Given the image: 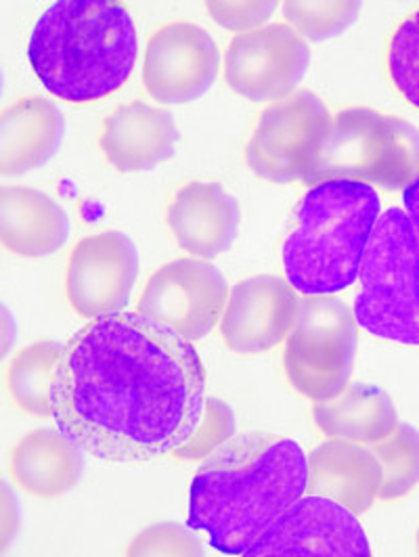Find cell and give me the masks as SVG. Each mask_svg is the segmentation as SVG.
<instances>
[{"instance_id": "cell-22", "label": "cell", "mask_w": 419, "mask_h": 557, "mask_svg": "<svg viewBox=\"0 0 419 557\" xmlns=\"http://www.w3.org/2000/svg\"><path fill=\"white\" fill-rule=\"evenodd\" d=\"M63 344L38 342L26 346L7 369V388L13 403L28 416L53 418L51 396Z\"/></svg>"}, {"instance_id": "cell-1", "label": "cell", "mask_w": 419, "mask_h": 557, "mask_svg": "<svg viewBox=\"0 0 419 557\" xmlns=\"http://www.w3.org/2000/svg\"><path fill=\"white\" fill-rule=\"evenodd\" d=\"M206 403L192 342L131 310L93 319L63 344L51 396L57 428L110 463L176 453L194 438Z\"/></svg>"}, {"instance_id": "cell-27", "label": "cell", "mask_w": 419, "mask_h": 557, "mask_svg": "<svg viewBox=\"0 0 419 557\" xmlns=\"http://www.w3.org/2000/svg\"><path fill=\"white\" fill-rule=\"evenodd\" d=\"M278 2H208L210 17L231 32H254L262 28L273 15Z\"/></svg>"}, {"instance_id": "cell-4", "label": "cell", "mask_w": 419, "mask_h": 557, "mask_svg": "<svg viewBox=\"0 0 419 557\" xmlns=\"http://www.w3.org/2000/svg\"><path fill=\"white\" fill-rule=\"evenodd\" d=\"M380 219V197L359 181L310 187L294 210L283 239V271L305 296H330L350 287Z\"/></svg>"}, {"instance_id": "cell-11", "label": "cell", "mask_w": 419, "mask_h": 557, "mask_svg": "<svg viewBox=\"0 0 419 557\" xmlns=\"http://www.w3.org/2000/svg\"><path fill=\"white\" fill-rule=\"evenodd\" d=\"M244 556L367 557L371 547L353 511L332 499L305 495Z\"/></svg>"}, {"instance_id": "cell-17", "label": "cell", "mask_w": 419, "mask_h": 557, "mask_svg": "<svg viewBox=\"0 0 419 557\" xmlns=\"http://www.w3.org/2000/svg\"><path fill=\"white\" fill-rule=\"evenodd\" d=\"M307 466V495L340 503L355 516L380 499L382 466L369 446L334 438L317 446Z\"/></svg>"}, {"instance_id": "cell-20", "label": "cell", "mask_w": 419, "mask_h": 557, "mask_svg": "<svg viewBox=\"0 0 419 557\" xmlns=\"http://www.w3.org/2000/svg\"><path fill=\"white\" fill-rule=\"evenodd\" d=\"M9 472L29 495L56 499L83 480V448L61 430L40 428L13 448Z\"/></svg>"}, {"instance_id": "cell-2", "label": "cell", "mask_w": 419, "mask_h": 557, "mask_svg": "<svg viewBox=\"0 0 419 557\" xmlns=\"http://www.w3.org/2000/svg\"><path fill=\"white\" fill-rule=\"evenodd\" d=\"M303 446L273 434H242L217 446L192 482L189 527L217 552L244 556L281 516L307 495Z\"/></svg>"}, {"instance_id": "cell-13", "label": "cell", "mask_w": 419, "mask_h": 557, "mask_svg": "<svg viewBox=\"0 0 419 557\" xmlns=\"http://www.w3.org/2000/svg\"><path fill=\"white\" fill-rule=\"evenodd\" d=\"M139 277V251L118 231L84 237L67 264V300L86 319L124 310Z\"/></svg>"}, {"instance_id": "cell-26", "label": "cell", "mask_w": 419, "mask_h": 557, "mask_svg": "<svg viewBox=\"0 0 419 557\" xmlns=\"http://www.w3.org/2000/svg\"><path fill=\"white\" fill-rule=\"evenodd\" d=\"M128 556H204V545L192 527L162 522L143 530L131 543Z\"/></svg>"}, {"instance_id": "cell-28", "label": "cell", "mask_w": 419, "mask_h": 557, "mask_svg": "<svg viewBox=\"0 0 419 557\" xmlns=\"http://www.w3.org/2000/svg\"><path fill=\"white\" fill-rule=\"evenodd\" d=\"M204 423L206 430H201L199 434H194V438L185 445V448H178L176 455L181 457H197L201 453L214 450L217 446L223 445L224 441H229L235 423L231 409L219 403V400H208L206 403V413H204Z\"/></svg>"}, {"instance_id": "cell-29", "label": "cell", "mask_w": 419, "mask_h": 557, "mask_svg": "<svg viewBox=\"0 0 419 557\" xmlns=\"http://www.w3.org/2000/svg\"><path fill=\"white\" fill-rule=\"evenodd\" d=\"M403 201H405V214L409 223L414 224L419 237V176L405 189Z\"/></svg>"}, {"instance_id": "cell-8", "label": "cell", "mask_w": 419, "mask_h": 557, "mask_svg": "<svg viewBox=\"0 0 419 557\" xmlns=\"http://www.w3.org/2000/svg\"><path fill=\"white\" fill-rule=\"evenodd\" d=\"M332 122L330 110L315 92L298 90L260 113L246 147V162L254 174L271 183L303 181Z\"/></svg>"}, {"instance_id": "cell-15", "label": "cell", "mask_w": 419, "mask_h": 557, "mask_svg": "<svg viewBox=\"0 0 419 557\" xmlns=\"http://www.w3.org/2000/svg\"><path fill=\"white\" fill-rule=\"evenodd\" d=\"M239 221V201L219 183H189L168 208V224L178 246L197 258H217L231 250Z\"/></svg>"}, {"instance_id": "cell-25", "label": "cell", "mask_w": 419, "mask_h": 557, "mask_svg": "<svg viewBox=\"0 0 419 557\" xmlns=\"http://www.w3.org/2000/svg\"><path fill=\"white\" fill-rule=\"evenodd\" d=\"M389 70L396 90L419 110V11H414L394 29Z\"/></svg>"}, {"instance_id": "cell-24", "label": "cell", "mask_w": 419, "mask_h": 557, "mask_svg": "<svg viewBox=\"0 0 419 557\" xmlns=\"http://www.w3.org/2000/svg\"><path fill=\"white\" fill-rule=\"evenodd\" d=\"M359 9L361 2H285L283 15L298 34L310 40H328L350 28Z\"/></svg>"}, {"instance_id": "cell-9", "label": "cell", "mask_w": 419, "mask_h": 557, "mask_svg": "<svg viewBox=\"0 0 419 557\" xmlns=\"http://www.w3.org/2000/svg\"><path fill=\"white\" fill-rule=\"evenodd\" d=\"M229 300L223 273L196 258H181L158 269L147 281L139 312L189 342L214 330Z\"/></svg>"}, {"instance_id": "cell-10", "label": "cell", "mask_w": 419, "mask_h": 557, "mask_svg": "<svg viewBox=\"0 0 419 557\" xmlns=\"http://www.w3.org/2000/svg\"><path fill=\"white\" fill-rule=\"evenodd\" d=\"M310 49L285 24H269L231 40L224 55L226 84L242 97L262 103L294 92L307 74Z\"/></svg>"}, {"instance_id": "cell-5", "label": "cell", "mask_w": 419, "mask_h": 557, "mask_svg": "<svg viewBox=\"0 0 419 557\" xmlns=\"http://www.w3.org/2000/svg\"><path fill=\"white\" fill-rule=\"evenodd\" d=\"M418 176V128L403 117L353 108L335 115L303 183L315 187L328 181H359L400 191Z\"/></svg>"}, {"instance_id": "cell-12", "label": "cell", "mask_w": 419, "mask_h": 557, "mask_svg": "<svg viewBox=\"0 0 419 557\" xmlns=\"http://www.w3.org/2000/svg\"><path fill=\"white\" fill-rule=\"evenodd\" d=\"M219 67L221 53L214 38L196 24L174 22L149 38L143 84L158 103H189L210 90Z\"/></svg>"}, {"instance_id": "cell-18", "label": "cell", "mask_w": 419, "mask_h": 557, "mask_svg": "<svg viewBox=\"0 0 419 557\" xmlns=\"http://www.w3.org/2000/svg\"><path fill=\"white\" fill-rule=\"evenodd\" d=\"M65 135V117L56 103L26 97L0 115V174L20 176L42 168L56 156Z\"/></svg>"}, {"instance_id": "cell-7", "label": "cell", "mask_w": 419, "mask_h": 557, "mask_svg": "<svg viewBox=\"0 0 419 557\" xmlns=\"http://www.w3.org/2000/svg\"><path fill=\"white\" fill-rule=\"evenodd\" d=\"M357 342L355 310L346 302L332 296L303 300L283 355L289 384L315 403L334 398L348 386Z\"/></svg>"}, {"instance_id": "cell-14", "label": "cell", "mask_w": 419, "mask_h": 557, "mask_svg": "<svg viewBox=\"0 0 419 557\" xmlns=\"http://www.w3.org/2000/svg\"><path fill=\"white\" fill-rule=\"evenodd\" d=\"M298 308V292L287 278H246L229 294L221 321L224 344L239 355L271 350L292 332Z\"/></svg>"}, {"instance_id": "cell-6", "label": "cell", "mask_w": 419, "mask_h": 557, "mask_svg": "<svg viewBox=\"0 0 419 557\" xmlns=\"http://www.w3.org/2000/svg\"><path fill=\"white\" fill-rule=\"evenodd\" d=\"M355 319L369 334L419 346V237L407 214H380L365 248Z\"/></svg>"}, {"instance_id": "cell-16", "label": "cell", "mask_w": 419, "mask_h": 557, "mask_svg": "<svg viewBox=\"0 0 419 557\" xmlns=\"http://www.w3.org/2000/svg\"><path fill=\"white\" fill-rule=\"evenodd\" d=\"M181 133L172 113L147 103H128L103 122L101 151L118 172H149L168 162Z\"/></svg>"}, {"instance_id": "cell-30", "label": "cell", "mask_w": 419, "mask_h": 557, "mask_svg": "<svg viewBox=\"0 0 419 557\" xmlns=\"http://www.w3.org/2000/svg\"><path fill=\"white\" fill-rule=\"evenodd\" d=\"M418 554H419V532H418Z\"/></svg>"}, {"instance_id": "cell-23", "label": "cell", "mask_w": 419, "mask_h": 557, "mask_svg": "<svg viewBox=\"0 0 419 557\" xmlns=\"http://www.w3.org/2000/svg\"><path fill=\"white\" fill-rule=\"evenodd\" d=\"M382 466L380 499L405 497L419 484V432L400 423L389 438L369 446Z\"/></svg>"}, {"instance_id": "cell-3", "label": "cell", "mask_w": 419, "mask_h": 557, "mask_svg": "<svg viewBox=\"0 0 419 557\" xmlns=\"http://www.w3.org/2000/svg\"><path fill=\"white\" fill-rule=\"evenodd\" d=\"M139 36L124 4L59 0L32 29L28 59L40 84L67 103L110 97L128 81Z\"/></svg>"}, {"instance_id": "cell-21", "label": "cell", "mask_w": 419, "mask_h": 557, "mask_svg": "<svg viewBox=\"0 0 419 557\" xmlns=\"http://www.w3.org/2000/svg\"><path fill=\"white\" fill-rule=\"evenodd\" d=\"M312 418L330 438L375 445L389 438L398 425L389 392L380 386L353 384L334 398L312 405Z\"/></svg>"}, {"instance_id": "cell-19", "label": "cell", "mask_w": 419, "mask_h": 557, "mask_svg": "<svg viewBox=\"0 0 419 557\" xmlns=\"http://www.w3.org/2000/svg\"><path fill=\"white\" fill-rule=\"evenodd\" d=\"M70 219L51 196L32 187H0V242L24 258L51 256L65 246Z\"/></svg>"}]
</instances>
